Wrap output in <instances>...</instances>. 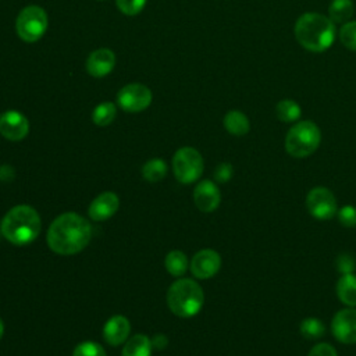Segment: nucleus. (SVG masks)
<instances>
[{"mask_svg": "<svg viewBox=\"0 0 356 356\" xmlns=\"http://www.w3.org/2000/svg\"><path fill=\"white\" fill-rule=\"evenodd\" d=\"M191 273L199 280L214 277L221 267V256L213 249H202L191 260Z\"/></svg>", "mask_w": 356, "mask_h": 356, "instance_id": "nucleus-12", "label": "nucleus"}, {"mask_svg": "<svg viewBox=\"0 0 356 356\" xmlns=\"http://www.w3.org/2000/svg\"><path fill=\"white\" fill-rule=\"evenodd\" d=\"M299 331L306 339H320L325 334V325L321 320L316 317H307L300 323Z\"/></svg>", "mask_w": 356, "mask_h": 356, "instance_id": "nucleus-25", "label": "nucleus"}, {"mask_svg": "<svg viewBox=\"0 0 356 356\" xmlns=\"http://www.w3.org/2000/svg\"><path fill=\"white\" fill-rule=\"evenodd\" d=\"M275 114L282 122H295L300 118L302 108L292 99H282L275 106Z\"/></svg>", "mask_w": 356, "mask_h": 356, "instance_id": "nucleus-21", "label": "nucleus"}, {"mask_svg": "<svg viewBox=\"0 0 356 356\" xmlns=\"http://www.w3.org/2000/svg\"><path fill=\"white\" fill-rule=\"evenodd\" d=\"M335 24L318 13H305L295 24V36L306 50L320 53L331 47L335 40Z\"/></svg>", "mask_w": 356, "mask_h": 356, "instance_id": "nucleus-2", "label": "nucleus"}, {"mask_svg": "<svg viewBox=\"0 0 356 356\" xmlns=\"http://www.w3.org/2000/svg\"><path fill=\"white\" fill-rule=\"evenodd\" d=\"M115 65V54L113 50L102 47L92 51L86 60V71L93 78L108 75Z\"/></svg>", "mask_w": 356, "mask_h": 356, "instance_id": "nucleus-14", "label": "nucleus"}, {"mask_svg": "<svg viewBox=\"0 0 356 356\" xmlns=\"http://www.w3.org/2000/svg\"><path fill=\"white\" fill-rule=\"evenodd\" d=\"M337 268L342 273V274H349L353 273V270L356 268V261L355 259L348 254V253H342L338 256L337 259Z\"/></svg>", "mask_w": 356, "mask_h": 356, "instance_id": "nucleus-31", "label": "nucleus"}, {"mask_svg": "<svg viewBox=\"0 0 356 356\" xmlns=\"http://www.w3.org/2000/svg\"><path fill=\"white\" fill-rule=\"evenodd\" d=\"M29 132L28 118L18 110H7L0 115V134L13 142L22 140Z\"/></svg>", "mask_w": 356, "mask_h": 356, "instance_id": "nucleus-11", "label": "nucleus"}, {"mask_svg": "<svg viewBox=\"0 0 356 356\" xmlns=\"http://www.w3.org/2000/svg\"><path fill=\"white\" fill-rule=\"evenodd\" d=\"M117 115V107L113 102H103L92 111V121L99 127L110 125Z\"/></svg>", "mask_w": 356, "mask_h": 356, "instance_id": "nucleus-23", "label": "nucleus"}, {"mask_svg": "<svg viewBox=\"0 0 356 356\" xmlns=\"http://www.w3.org/2000/svg\"><path fill=\"white\" fill-rule=\"evenodd\" d=\"M152 341L143 334H136L128 341L122 348V356H150L152 355Z\"/></svg>", "mask_w": 356, "mask_h": 356, "instance_id": "nucleus-19", "label": "nucleus"}, {"mask_svg": "<svg viewBox=\"0 0 356 356\" xmlns=\"http://www.w3.org/2000/svg\"><path fill=\"white\" fill-rule=\"evenodd\" d=\"M337 295L339 300L349 306V307H356V275L349 273V274H342L341 278L337 282Z\"/></svg>", "mask_w": 356, "mask_h": 356, "instance_id": "nucleus-18", "label": "nucleus"}, {"mask_svg": "<svg viewBox=\"0 0 356 356\" xmlns=\"http://www.w3.org/2000/svg\"><path fill=\"white\" fill-rule=\"evenodd\" d=\"M146 4V0H115V6L125 15L139 14Z\"/></svg>", "mask_w": 356, "mask_h": 356, "instance_id": "nucleus-28", "label": "nucleus"}, {"mask_svg": "<svg viewBox=\"0 0 356 356\" xmlns=\"http://www.w3.org/2000/svg\"><path fill=\"white\" fill-rule=\"evenodd\" d=\"M150 341H152V346L157 350H163L168 345V338L164 334H156Z\"/></svg>", "mask_w": 356, "mask_h": 356, "instance_id": "nucleus-34", "label": "nucleus"}, {"mask_svg": "<svg viewBox=\"0 0 356 356\" xmlns=\"http://www.w3.org/2000/svg\"><path fill=\"white\" fill-rule=\"evenodd\" d=\"M234 174V167L229 163H221L217 165V168L214 170V179L218 184H225L232 178Z\"/></svg>", "mask_w": 356, "mask_h": 356, "instance_id": "nucleus-30", "label": "nucleus"}, {"mask_svg": "<svg viewBox=\"0 0 356 356\" xmlns=\"http://www.w3.org/2000/svg\"><path fill=\"white\" fill-rule=\"evenodd\" d=\"M167 271L174 277H181L188 268V257L181 250H171L164 260Z\"/></svg>", "mask_w": 356, "mask_h": 356, "instance_id": "nucleus-24", "label": "nucleus"}, {"mask_svg": "<svg viewBox=\"0 0 356 356\" xmlns=\"http://www.w3.org/2000/svg\"><path fill=\"white\" fill-rule=\"evenodd\" d=\"M203 157L191 146L178 149L172 157V171L178 182L192 184L197 181L203 172Z\"/></svg>", "mask_w": 356, "mask_h": 356, "instance_id": "nucleus-7", "label": "nucleus"}, {"mask_svg": "<svg viewBox=\"0 0 356 356\" xmlns=\"http://www.w3.org/2000/svg\"><path fill=\"white\" fill-rule=\"evenodd\" d=\"M193 202L200 211H214L220 206L221 192L213 181H200L193 189Z\"/></svg>", "mask_w": 356, "mask_h": 356, "instance_id": "nucleus-13", "label": "nucleus"}, {"mask_svg": "<svg viewBox=\"0 0 356 356\" xmlns=\"http://www.w3.org/2000/svg\"><path fill=\"white\" fill-rule=\"evenodd\" d=\"M92 238L89 221L78 213L67 211L57 216L50 224L46 235L49 248L63 256L83 250Z\"/></svg>", "mask_w": 356, "mask_h": 356, "instance_id": "nucleus-1", "label": "nucleus"}, {"mask_svg": "<svg viewBox=\"0 0 356 356\" xmlns=\"http://www.w3.org/2000/svg\"><path fill=\"white\" fill-rule=\"evenodd\" d=\"M204 303L202 286L191 278L177 280L167 292V305L170 310L182 318L196 316Z\"/></svg>", "mask_w": 356, "mask_h": 356, "instance_id": "nucleus-4", "label": "nucleus"}, {"mask_svg": "<svg viewBox=\"0 0 356 356\" xmlns=\"http://www.w3.org/2000/svg\"><path fill=\"white\" fill-rule=\"evenodd\" d=\"M153 100L152 90L143 83H128L117 93V104L127 113H139L146 110Z\"/></svg>", "mask_w": 356, "mask_h": 356, "instance_id": "nucleus-8", "label": "nucleus"}, {"mask_svg": "<svg viewBox=\"0 0 356 356\" xmlns=\"http://www.w3.org/2000/svg\"><path fill=\"white\" fill-rule=\"evenodd\" d=\"M3 334H4V324H3V321H1V318H0V339H1Z\"/></svg>", "mask_w": 356, "mask_h": 356, "instance_id": "nucleus-35", "label": "nucleus"}, {"mask_svg": "<svg viewBox=\"0 0 356 356\" xmlns=\"http://www.w3.org/2000/svg\"><path fill=\"white\" fill-rule=\"evenodd\" d=\"M224 128L234 136H243L250 129V122L246 114L239 110H229L222 120Z\"/></svg>", "mask_w": 356, "mask_h": 356, "instance_id": "nucleus-17", "label": "nucleus"}, {"mask_svg": "<svg viewBox=\"0 0 356 356\" xmlns=\"http://www.w3.org/2000/svg\"><path fill=\"white\" fill-rule=\"evenodd\" d=\"M331 332L341 343H356V307L338 310L331 321Z\"/></svg>", "mask_w": 356, "mask_h": 356, "instance_id": "nucleus-10", "label": "nucleus"}, {"mask_svg": "<svg viewBox=\"0 0 356 356\" xmlns=\"http://www.w3.org/2000/svg\"><path fill=\"white\" fill-rule=\"evenodd\" d=\"M120 207V199L114 192H103L97 195L89 204L88 214L95 221H104L114 216Z\"/></svg>", "mask_w": 356, "mask_h": 356, "instance_id": "nucleus-15", "label": "nucleus"}, {"mask_svg": "<svg viewBox=\"0 0 356 356\" xmlns=\"http://www.w3.org/2000/svg\"><path fill=\"white\" fill-rule=\"evenodd\" d=\"M306 207L316 220H331L337 211V199L334 193L324 186H316L306 196Z\"/></svg>", "mask_w": 356, "mask_h": 356, "instance_id": "nucleus-9", "label": "nucleus"}, {"mask_svg": "<svg viewBox=\"0 0 356 356\" xmlns=\"http://www.w3.org/2000/svg\"><path fill=\"white\" fill-rule=\"evenodd\" d=\"M353 10L352 0H332L328 7V18L334 24H345L353 15Z\"/></svg>", "mask_w": 356, "mask_h": 356, "instance_id": "nucleus-20", "label": "nucleus"}, {"mask_svg": "<svg viewBox=\"0 0 356 356\" xmlns=\"http://www.w3.org/2000/svg\"><path fill=\"white\" fill-rule=\"evenodd\" d=\"M168 167L163 159H150L142 167V175L149 182H159L167 175Z\"/></svg>", "mask_w": 356, "mask_h": 356, "instance_id": "nucleus-22", "label": "nucleus"}, {"mask_svg": "<svg viewBox=\"0 0 356 356\" xmlns=\"http://www.w3.org/2000/svg\"><path fill=\"white\" fill-rule=\"evenodd\" d=\"M40 227L39 213L32 206L18 204L4 214L0 222V232L8 242L22 246L38 238Z\"/></svg>", "mask_w": 356, "mask_h": 356, "instance_id": "nucleus-3", "label": "nucleus"}, {"mask_svg": "<svg viewBox=\"0 0 356 356\" xmlns=\"http://www.w3.org/2000/svg\"><path fill=\"white\" fill-rule=\"evenodd\" d=\"M15 178V170L10 164L0 165V181L11 182Z\"/></svg>", "mask_w": 356, "mask_h": 356, "instance_id": "nucleus-33", "label": "nucleus"}, {"mask_svg": "<svg viewBox=\"0 0 356 356\" xmlns=\"http://www.w3.org/2000/svg\"><path fill=\"white\" fill-rule=\"evenodd\" d=\"M321 142L320 128L309 120L293 124L285 136V150L296 159L310 156L317 150Z\"/></svg>", "mask_w": 356, "mask_h": 356, "instance_id": "nucleus-5", "label": "nucleus"}, {"mask_svg": "<svg viewBox=\"0 0 356 356\" xmlns=\"http://www.w3.org/2000/svg\"><path fill=\"white\" fill-rule=\"evenodd\" d=\"M72 356H106V350L97 342L85 341L75 346Z\"/></svg>", "mask_w": 356, "mask_h": 356, "instance_id": "nucleus-27", "label": "nucleus"}, {"mask_svg": "<svg viewBox=\"0 0 356 356\" xmlns=\"http://www.w3.org/2000/svg\"><path fill=\"white\" fill-rule=\"evenodd\" d=\"M339 40L346 49L356 51V21L342 24L339 29Z\"/></svg>", "mask_w": 356, "mask_h": 356, "instance_id": "nucleus-26", "label": "nucleus"}, {"mask_svg": "<svg viewBox=\"0 0 356 356\" xmlns=\"http://www.w3.org/2000/svg\"><path fill=\"white\" fill-rule=\"evenodd\" d=\"M49 18L46 11L39 6L24 7L15 19V32L26 43L38 42L47 31Z\"/></svg>", "mask_w": 356, "mask_h": 356, "instance_id": "nucleus-6", "label": "nucleus"}, {"mask_svg": "<svg viewBox=\"0 0 356 356\" xmlns=\"http://www.w3.org/2000/svg\"><path fill=\"white\" fill-rule=\"evenodd\" d=\"M307 356H338V355L332 345L327 342H318L309 350Z\"/></svg>", "mask_w": 356, "mask_h": 356, "instance_id": "nucleus-32", "label": "nucleus"}, {"mask_svg": "<svg viewBox=\"0 0 356 356\" xmlns=\"http://www.w3.org/2000/svg\"><path fill=\"white\" fill-rule=\"evenodd\" d=\"M131 331V323L125 316H111L103 327V338L111 346L121 345L127 341Z\"/></svg>", "mask_w": 356, "mask_h": 356, "instance_id": "nucleus-16", "label": "nucleus"}, {"mask_svg": "<svg viewBox=\"0 0 356 356\" xmlns=\"http://www.w3.org/2000/svg\"><path fill=\"white\" fill-rule=\"evenodd\" d=\"M338 220L339 222L346 227V228H353L356 227V207L352 204H346L341 207L338 211Z\"/></svg>", "mask_w": 356, "mask_h": 356, "instance_id": "nucleus-29", "label": "nucleus"}]
</instances>
